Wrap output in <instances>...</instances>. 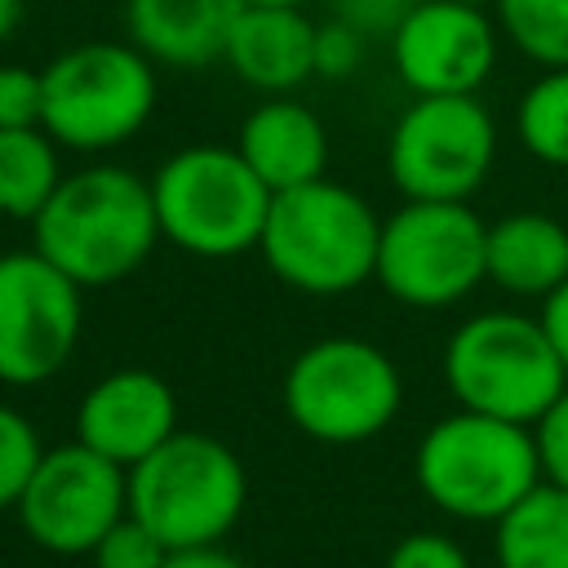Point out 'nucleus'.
<instances>
[{"instance_id":"34","label":"nucleus","mask_w":568,"mask_h":568,"mask_svg":"<svg viewBox=\"0 0 568 568\" xmlns=\"http://www.w3.org/2000/svg\"><path fill=\"white\" fill-rule=\"evenodd\" d=\"M457 4H475V9H488V4H497V0H457Z\"/></svg>"},{"instance_id":"3","label":"nucleus","mask_w":568,"mask_h":568,"mask_svg":"<svg viewBox=\"0 0 568 568\" xmlns=\"http://www.w3.org/2000/svg\"><path fill=\"white\" fill-rule=\"evenodd\" d=\"M377 235L382 217L364 204V195L333 178H315L271 195L257 248L288 288L337 297L373 280Z\"/></svg>"},{"instance_id":"4","label":"nucleus","mask_w":568,"mask_h":568,"mask_svg":"<svg viewBox=\"0 0 568 568\" xmlns=\"http://www.w3.org/2000/svg\"><path fill=\"white\" fill-rule=\"evenodd\" d=\"M248 501V475L231 444L204 430L169 435L129 470V515L169 550L222 541Z\"/></svg>"},{"instance_id":"2","label":"nucleus","mask_w":568,"mask_h":568,"mask_svg":"<svg viewBox=\"0 0 568 568\" xmlns=\"http://www.w3.org/2000/svg\"><path fill=\"white\" fill-rule=\"evenodd\" d=\"M422 497L462 524H497L541 484L532 426L457 408L426 426L413 453Z\"/></svg>"},{"instance_id":"28","label":"nucleus","mask_w":568,"mask_h":568,"mask_svg":"<svg viewBox=\"0 0 568 568\" xmlns=\"http://www.w3.org/2000/svg\"><path fill=\"white\" fill-rule=\"evenodd\" d=\"M532 444H537L541 479L568 488V386H564V395L532 422Z\"/></svg>"},{"instance_id":"9","label":"nucleus","mask_w":568,"mask_h":568,"mask_svg":"<svg viewBox=\"0 0 568 568\" xmlns=\"http://www.w3.org/2000/svg\"><path fill=\"white\" fill-rule=\"evenodd\" d=\"M488 226L466 200H404L382 217L373 280L404 306L439 311L479 288Z\"/></svg>"},{"instance_id":"32","label":"nucleus","mask_w":568,"mask_h":568,"mask_svg":"<svg viewBox=\"0 0 568 568\" xmlns=\"http://www.w3.org/2000/svg\"><path fill=\"white\" fill-rule=\"evenodd\" d=\"M22 22V0H0V40H9Z\"/></svg>"},{"instance_id":"8","label":"nucleus","mask_w":568,"mask_h":568,"mask_svg":"<svg viewBox=\"0 0 568 568\" xmlns=\"http://www.w3.org/2000/svg\"><path fill=\"white\" fill-rule=\"evenodd\" d=\"M280 399L306 439L342 448L364 444L395 422L404 377L395 359L364 337H320L293 355Z\"/></svg>"},{"instance_id":"18","label":"nucleus","mask_w":568,"mask_h":568,"mask_svg":"<svg viewBox=\"0 0 568 568\" xmlns=\"http://www.w3.org/2000/svg\"><path fill=\"white\" fill-rule=\"evenodd\" d=\"M484 275L515 297H546L568 280V226L550 213L519 209L488 226Z\"/></svg>"},{"instance_id":"15","label":"nucleus","mask_w":568,"mask_h":568,"mask_svg":"<svg viewBox=\"0 0 568 568\" xmlns=\"http://www.w3.org/2000/svg\"><path fill=\"white\" fill-rule=\"evenodd\" d=\"M222 58L266 98H288L315 80V22L293 4H244Z\"/></svg>"},{"instance_id":"31","label":"nucleus","mask_w":568,"mask_h":568,"mask_svg":"<svg viewBox=\"0 0 568 568\" xmlns=\"http://www.w3.org/2000/svg\"><path fill=\"white\" fill-rule=\"evenodd\" d=\"M164 568H248L235 550H226L222 541L213 546H191V550H169V564Z\"/></svg>"},{"instance_id":"11","label":"nucleus","mask_w":568,"mask_h":568,"mask_svg":"<svg viewBox=\"0 0 568 568\" xmlns=\"http://www.w3.org/2000/svg\"><path fill=\"white\" fill-rule=\"evenodd\" d=\"M13 510L27 541L44 555H89L129 515V470L80 439L44 448Z\"/></svg>"},{"instance_id":"25","label":"nucleus","mask_w":568,"mask_h":568,"mask_svg":"<svg viewBox=\"0 0 568 568\" xmlns=\"http://www.w3.org/2000/svg\"><path fill=\"white\" fill-rule=\"evenodd\" d=\"M364 44H368V36H359L342 18L320 22L315 27V75L320 80H346V75H355L359 62H364Z\"/></svg>"},{"instance_id":"13","label":"nucleus","mask_w":568,"mask_h":568,"mask_svg":"<svg viewBox=\"0 0 568 568\" xmlns=\"http://www.w3.org/2000/svg\"><path fill=\"white\" fill-rule=\"evenodd\" d=\"M386 44L395 75L413 98L475 93L497 62L493 18L457 0H422Z\"/></svg>"},{"instance_id":"20","label":"nucleus","mask_w":568,"mask_h":568,"mask_svg":"<svg viewBox=\"0 0 568 568\" xmlns=\"http://www.w3.org/2000/svg\"><path fill=\"white\" fill-rule=\"evenodd\" d=\"M58 142L36 129H0V213L31 222L62 182Z\"/></svg>"},{"instance_id":"22","label":"nucleus","mask_w":568,"mask_h":568,"mask_svg":"<svg viewBox=\"0 0 568 568\" xmlns=\"http://www.w3.org/2000/svg\"><path fill=\"white\" fill-rule=\"evenodd\" d=\"M493 9L524 58L546 71L568 67V0H497Z\"/></svg>"},{"instance_id":"24","label":"nucleus","mask_w":568,"mask_h":568,"mask_svg":"<svg viewBox=\"0 0 568 568\" xmlns=\"http://www.w3.org/2000/svg\"><path fill=\"white\" fill-rule=\"evenodd\" d=\"M93 568H164L169 564V546L133 515H124L93 550H89Z\"/></svg>"},{"instance_id":"16","label":"nucleus","mask_w":568,"mask_h":568,"mask_svg":"<svg viewBox=\"0 0 568 568\" xmlns=\"http://www.w3.org/2000/svg\"><path fill=\"white\" fill-rule=\"evenodd\" d=\"M235 151L271 195L306 186L328 169V133L320 115L297 98H266L253 106L240 124Z\"/></svg>"},{"instance_id":"21","label":"nucleus","mask_w":568,"mask_h":568,"mask_svg":"<svg viewBox=\"0 0 568 568\" xmlns=\"http://www.w3.org/2000/svg\"><path fill=\"white\" fill-rule=\"evenodd\" d=\"M515 129L532 160L550 169H568V67L546 71L524 89Z\"/></svg>"},{"instance_id":"1","label":"nucleus","mask_w":568,"mask_h":568,"mask_svg":"<svg viewBox=\"0 0 568 568\" xmlns=\"http://www.w3.org/2000/svg\"><path fill=\"white\" fill-rule=\"evenodd\" d=\"M160 244L151 178L120 164H89L58 182L31 217V248L80 288H106L133 275Z\"/></svg>"},{"instance_id":"5","label":"nucleus","mask_w":568,"mask_h":568,"mask_svg":"<svg viewBox=\"0 0 568 568\" xmlns=\"http://www.w3.org/2000/svg\"><path fill=\"white\" fill-rule=\"evenodd\" d=\"M151 200L160 217V240L209 262L257 248L271 209V191L257 182L244 155L217 142L173 151L151 173Z\"/></svg>"},{"instance_id":"27","label":"nucleus","mask_w":568,"mask_h":568,"mask_svg":"<svg viewBox=\"0 0 568 568\" xmlns=\"http://www.w3.org/2000/svg\"><path fill=\"white\" fill-rule=\"evenodd\" d=\"M386 568H470V555L462 550L457 537L422 528V532H408L390 546Z\"/></svg>"},{"instance_id":"33","label":"nucleus","mask_w":568,"mask_h":568,"mask_svg":"<svg viewBox=\"0 0 568 568\" xmlns=\"http://www.w3.org/2000/svg\"><path fill=\"white\" fill-rule=\"evenodd\" d=\"M244 4H293V9H302L306 0H244Z\"/></svg>"},{"instance_id":"26","label":"nucleus","mask_w":568,"mask_h":568,"mask_svg":"<svg viewBox=\"0 0 568 568\" xmlns=\"http://www.w3.org/2000/svg\"><path fill=\"white\" fill-rule=\"evenodd\" d=\"M44 111V80L36 67H0V129H36Z\"/></svg>"},{"instance_id":"29","label":"nucleus","mask_w":568,"mask_h":568,"mask_svg":"<svg viewBox=\"0 0 568 568\" xmlns=\"http://www.w3.org/2000/svg\"><path fill=\"white\" fill-rule=\"evenodd\" d=\"M333 4V18H342L346 27H355L359 36H382L390 40L395 27L422 4V0H328Z\"/></svg>"},{"instance_id":"12","label":"nucleus","mask_w":568,"mask_h":568,"mask_svg":"<svg viewBox=\"0 0 568 568\" xmlns=\"http://www.w3.org/2000/svg\"><path fill=\"white\" fill-rule=\"evenodd\" d=\"M84 328V288L36 248L0 253V382L40 386L67 368Z\"/></svg>"},{"instance_id":"17","label":"nucleus","mask_w":568,"mask_h":568,"mask_svg":"<svg viewBox=\"0 0 568 568\" xmlns=\"http://www.w3.org/2000/svg\"><path fill=\"white\" fill-rule=\"evenodd\" d=\"M240 9L244 0H124V27L155 67H209Z\"/></svg>"},{"instance_id":"10","label":"nucleus","mask_w":568,"mask_h":568,"mask_svg":"<svg viewBox=\"0 0 568 568\" xmlns=\"http://www.w3.org/2000/svg\"><path fill=\"white\" fill-rule=\"evenodd\" d=\"M497 155V124L475 93L413 98L386 138V173L404 200H470Z\"/></svg>"},{"instance_id":"19","label":"nucleus","mask_w":568,"mask_h":568,"mask_svg":"<svg viewBox=\"0 0 568 568\" xmlns=\"http://www.w3.org/2000/svg\"><path fill=\"white\" fill-rule=\"evenodd\" d=\"M497 568H568V488L537 484L493 524Z\"/></svg>"},{"instance_id":"6","label":"nucleus","mask_w":568,"mask_h":568,"mask_svg":"<svg viewBox=\"0 0 568 568\" xmlns=\"http://www.w3.org/2000/svg\"><path fill=\"white\" fill-rule=\"evenodd\" d=\"M44 80L40 129L67 151H111L155 111V62L133 40H84L62 49Z\"/></svg>"},{"instance_id":"23","label":"nucleus","mask_w":568,"mask_h":568,"mask_svg":"<svg viewBox=\"0 0 568 568\" xmlns=\"http://www.w3.org/2000/svg\"><path fill=\"white\" fill-rule=\"evenodd\" d=\"M40 453H44V444H40L36 426L18 408L0 404V515L18 506Z\"/></svg>"},{"instance_id":"7","label":"nucleus","mask_w":568,"mask_h":568,"mask_svg":"<svg viewBox=\"0 0 568 568\" xmlns=\"http://www.w3.org/2000/svg\"><path fill=\"white\" fill-rule=\"evenodd\" d=\"M444 386L457 408L532 426L568 386L541 320L519 311H484L453 328L444 346Z\"/></svg>"},{"instance_id":"30","label":"nucleus","mask_w":568,"mask_h":568,"mask_svg":"<svg viewBox=\"0 0 568 568\" xmlns=\"http://www.w3.org/2000/svg\"><path fill=\"white\" fill-rule=\"evenodd\" d=\"M537 320H541V328H546V337H550L559 364L568 368V280H564L555 293L541 297V315H537Z\"/></svg>"},{"instance_id":"14","label":"nucleus","mask_w":568,"mask_h":568,"mask_svg":"<svg viewBox=\"0 0 568 568\" xmlns=\"http://www.w3.org/2000/svg\"><path fill=\"white\" fill-rule=\"evenodd\" d=\"M169 435H178V395L151 368H115L98 377L75 408V439L133 470Z\"/></svg>"}]
</instances>
